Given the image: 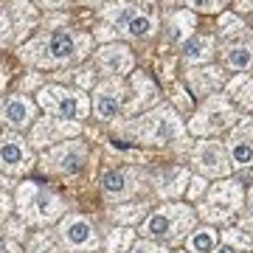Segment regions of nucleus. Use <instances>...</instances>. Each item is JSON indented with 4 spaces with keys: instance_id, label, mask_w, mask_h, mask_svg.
Returning <instances> with one entry per match:
<instances>
[{
    "instance_id": "obj_31",
    "label": "nucleus",
    "mask_w": 253,
    "mask_h": 253,
    "mask_svg": "<svg viewBox=\"0 0 253 253\" xmlns=\"http://www.w3.org/2000/svg\"><path fill=\"white\" fill-rule=\"evenodd\" d=\"M124 236H126V231H113V236H110V242H107V251H110V253H118V251H121Z\"/></svg>"
},
{
    "instance_id": "obj_23",
    "label": "nucleus",
    "mask_w": 253,
    "mask_h": 253,
    "mask_svg": "<svg viewBox=\"0 0 253 253\" xmlns=\"http://www.w3.org/2000/svg\"><path fill=\"white\" fill-rule=\"evenodd\" d=\"M217 242H219V236L214 228H194L189 236V251L191 253H214L217 251Z\"/></svg>"
},
{
    "instance_id": "obj_12",
    "label": "nucleus",
    "mask_w": 253,
    "mask_h": 253,
    "mask_svg": "<svg viewBox=\"0 0 253 253\" xmlns=\"http://www.w3.org/2000/svg\"><path fill=\"white\" fill-rule=\"evenodd\" d=\"M191 163L208 177H225L231 172V155L217 141H200L191 155Z\"/></svg>"
},
{
    "instance_id": "obj_29",
    "label": "nucleus",
    "mask_w": 253,
    "mask_h": 253,
    "mask_svg": "<svg viewBox=\"0 0 253 253\" xmlns=\"http://www.w3.org/2000/svg\"><path fill=\"white\" fill-rule=\"evenodd\" d=\"M219 26H222V34H236V31H242V23H239L236 14H222Z\"/></svg>"
},
{
    "instance_id": "obj_39",
    "label": "nucleus",
    "mask_w": 253,
    "mask_h": 253,
    "mask_svg": "<svg viewBox=\"0 0 253 253\" xmlns=\"http://www.w3.org/2000/svg\"><path fill=\"white\" fill-rule=\"evenodd\" d=\"M180 253H191V251H180Z\"/></svg>"
},
{
    "instance_id": "obj_3",
    "label": "nucleus",
    "mask_w": 253,
    "mask_h": 253,
    "mask_svg": "<svg viewBox=\"0 0 253 253\" xmlns=\"http://www.w3.org/2000/svg\"><path fill=\"white\" fill-rule=\"evenodd\" d=\"M186 231H194V211L183 203H172V206L158 208L155 214L146 217L141 225V234L146 239H158V242H177L186 236Z\"/></svg>"
},
{
    "instance_id": "obj_22",
    "label": "nucleus",
    "mask_w": 253,
    "mask_h": 253,
    "mask_svg": "<svg viewBox=\"0 0 253 253\" xmlns=\"http://www.w3.org/2000/svg\"><path fill=\"white\" fill-rule=\"evenodd\" d=\"M203 73H208V76H200V71H191L189 73L191 84H194V90H197L200 96H214L217 87L222 84V71L211 65V68H203Z\"/></svg>"
},
{
    "instance_id": "obj_17",
    "label": "nucleus",
    "mask_w": 253,
    "mask_h": 253,
    "mask_svg": "<svg viewBox=\"0 0 253 253\" xmlns=\"http://www.w3.org/2000/svg\"><path fill=\"white\" fill-rule=\"evenodd\" d=\"M96 65L101 68V73H107L110 79H118V76H124V73L132 71V54H129V48L126 45H118V42H110V45H101L96 51Z\"/></svg>"
},
{
    "instance_id": "obj_5",
    "label": "nucleus",
    "mask_w": 253,
    "mask_h": 253,
    "mask_svg": "<svg viewBox=\"0 0 253 253\" xmlns=\"http://www.w3.org/2000/svg\"><path fill=\"white\" fill-rule=\"evenodd\" d=\"M101 17L107 20L110 26H116V31H121L124 37H132V40H146L158 28L152 14L144 11L132 0H116L113 6H104Z\"/></svg>"
},
{
    "instance_id": "obj_25",
    "label": "nucleus",
    "mask_w": 253,
    "mask_h": 253,
    "mask_svg": "<svg viewBox=\"0 0 253 253\" xmlns=\"http://www.w3.org/2000/svg\"><path fill=\"white\" fill-rule=\"evenodd\" d=\"M28 248H31V253H56L59 251V245L54 242L51 231H40V234H34L31 236V242H28Z\"/></svg>"
},
{
    "instance_id": "obj_16",
    "label": "nucleus",
    "mask_w": 253,
    "mask_h": 253,
    "mask_svg": "<svg viewBox=\"0 0 253 253\" xmlns=\"http://www.w3.org/2000/svg\"><path fill=\"white\" fill-rule=\"evenodd\" d=\"M73 132H76L73 121H62V118H56V116L37 118L34 126H31V144L48 146V144H54V141H71Z\"/></svg>"
},
{
    "instance_id": "obj_1",
    "label": "nucleus",
    "mask_w": 253,
    "mask_h": 253,
    "mask_svg": "<svg viewBox=\"0 0 253 253\" xmlns=\"http://www.w3.org/2000/svg\"><path fill=\"white\" fill-rule=\"evenodd\" d=\"M93 37L84 31H71V28H59V31H48V34L34 37L31 42L23 45V59L34 68L51 71V68H68V65L82 62L90 54Z\"/></svg>"
},
{
    "instance_id": "obj_8",
    "label": "nucleus",
    "mask_w": 253,
    "mask_h": 253,
    "mask_svg": "<svg viewBox=\"0 0 253 253\" xmlns=\"http://www.w3.org/2000/svg\"><path fill=\"white\" fill-rule=\"evenodd\" d=\"M236 121V110L234 104L225 99V96H208V101L197 110V116L189 121V129L197 132V135H211V132H219V129H228V126Z\"/></svg>"
},
{
    "instance_id": "obj_38",
    "label": "nucleus",
    "mask_w": 253,
    "mask_h": 253,
    "mask_svg": "<svg viewBox=\"0 0 253 253\" xmlns=\"http://www.w3.org/2000/svg\"><path fill=\"white\" fill-rule=\"evenodd\" d=\"M248 211H251V217H253V189H251V194H248Z\"/></svg>"
},
{
    "instance_id": "obj_19",
    "label": "nucleus",
    "mask_w": 253,
    "mask_h": 253,
    "mask_svg": "<svg viewBox=\"0 0 253 253\" xmlns=\"http://www.w3.org/2000/svg\"><path fill=\"white\" fill-rule=\"evenodd\" d=\"M214 56V37L208 34H194L183 42V59L189 65L194 62H208Z\"/></svg>"
},
{
    "instance_id": "obj_27",
    "label": "nucleus",
    "mask_w": 253,
    "mask_h": 253,
    "mask_svg": "<svg viewBox=\"0 0 253 253\" xmlns=\"http://www.w3.org/2000/svg\"><path fill=\"white\" fill-rule=\"evenodd\" d=\"M11 28H14V23H11V14L0 9V45H6V42L11 40Z\"/></svg>"
},
{
    "instance_id": "obj_20",
    "label": "nucleus",
    "mask_w": 253,
    "mask_h": 253,
    "mask_svg": "<svg viewBox=\"0 0 253 253\" xmlns=\"http://www.w3.org/2000/svg\"><path fill=\"white\" fill-rule=\"evenodd\" d=\"M186 183H189V172L186 169H163L158 174V191L166 194V197H177L183 189H186Z\"/></svg>"
},
{
    "instance_id": "obj_14",
    "label": "nucleus",
    "mask_w": 253,
    "mask_h": 253,
    "mask_svg": "<svg viewBox=\"0 0 253 253\" xmlns=\"http://www.w3.org/2000/svg\"><path fill=\"white\" fill-rule=\"evenodd\" d=\"M0 121L11 129H28V126H34L37 121V104L28 96H9V99L0 104Z\"/></svg>"
},
{
    "instance_id": "obj_2",
    "label": "nucleus",
    "mask_w": 253,
    "mask_h": 253,
    "mask_svg": "<svg viewBox=\"0 0 253 253\" xmlns=\"http://www.w3.org/2000/svg\"><path fill=\"white\" fill-rule=\"evenodd\" d=\"M17 211L31 225H51L65 214V200L56 191L40 183H20L17 189Z\"/></svg>"
},
{
    "instance_id": "obj_4",
    "label": "nucleus",
    "mask_w": 253,
    "mask_h": 253,
    "mask_svg": "<svg viewBox=\"0 0 253 253\" xmlns=\"http://www.w3.org/2000/svg\"><path fill=\"white\" fill-rule=\"evenodd\" d=\"M124 132H132L135 141H144V144H169V141H174L186 132V126L180 124L177 113L169 104H161L152 113L129 121L124 126Z\"/></svg>"
},
{
    "instance_id": "obj_26",
    "label": "nucleus",
    "mask_w": 253,
    "mask_h": 253,
    "mask_svg": "<svg viewBox=\"0 0 253 253\" xmlns=\"http://www.w3.org/2000/svg\"><path fill=\"white\" fill-rule=\"evenodd\" d=\"M228 0H186V6L194 11H208V14H217Z\"/></svg>"
},
{
    "instance_id": "obj_33",
    "label": "nucleus",
    "mask_w": 253,
    "mask_h": 253,
    "mask_svg": "<svg viewBox=\"0 0 253 253\" xmlns=\"http://www.w3.org/2000/svg\"><path fill=\"white\" fill-rule=\"evenodd\" d=\"M9 211H11V200H9V194L0 191V225L9 219Z\"/></svg>"
},
{
    "instance_id": "obj_18",
    "label": "nucleus",
    "mask_w": 253,
    "mask_h": 253,
    "mask_svg": "<svg viewBox=\"0 0 253 253\" xmlns=\"http://www.w3.org/2000/svg\"><path fill=\"white\" fill-rule=\"evenodd\" d=\"M135 183H138L135 174L129 172V169H110V172H104V177H101V189H104L107 197L124 200L135 191Z\"/></svg>"
},
{
    "instance_id": "obj_6",
    "label": "nucleus",
    "mask_w": 253,
    "mask_h": 253,
    "mask_svg": "<svg viewBox=\"0 0 253 253\" xmlns=\"http://www.w3.org/2000/svg\"><path fill=\"white\" fill-rule=\"evenodd\" d=\"M40 107L45 110L48 116L79 124L82 118H87V113H90V101L82 90H71V87H62V84H45L40 90Z\"/></svg>"
},
{
    "instance_id": "obj_30",
    "label": "nucleus",
    "mask_w": 253,
    "mask_h": 253,
    "mask_svg": "<svg viewBox=\"0 0 253 253\" xmlns=\"http://www.w3.org/2000/svg\"><path fill=\"white\" fill-rule=\"evenodd\" d=\"M146 206H124V208H116V217L121 219H135V217H144Z\"/></svg>"
},
{
    "instance_id": "obj_21",
    "label": "nucleus",
    "mask_w": 253,
    "mask_h": 253,
    "mask_svg": "<svg viewBox=\"0 0 253 253\" xmlns=\"http://www.w3.org/2000/svg\"><path fill=\"white\" fill-rule=\"evenodd\" d=\"M225 65L231 71H251L253 68V42H236L225 48Z\"/></svg>"
},
{
    "instance_id": "obj_35",
    "label": "nucleus",
    "mask_w": 253,
    "mask_h": 253,
    "mask_svg": "<svg viewBox=\"0 0 253 253\" xmlns=\"http://www.w3.org/2000/svg\"><path fill=\"white\" fill-rule=\"evenodd\" d=\"M0 253H23L17 248V242H11V239H6V236H0Z\"/></svg>"
},
{
    "instance_id": "obj_32",
    "label": "nucleus",
    "mask_w": 253,
    "mask_h": 253,
    "mask_svg": "<svg viewBox=\"0 0 253 253\" xmlns=\"http://www.w3.org/2000/svg\"><path fill=\"white\" fill-rule=\"evenodd\" d=\"M225 239H228V245H234V248H251V239H248V236H242V234H231V231H228L225 234Z\"/></svg>"
},
{
    "instance_id": "obj_36",
    "label": "nucleus",
    "mask_w": 253,
    "mask_h": 253,
    "mask_svg": "<svg viewBox=\"0 0 253 253\" xmlns=\"http://www.w3.org/2000/svg\"><path fill=\"white\" fill-rule=\"evenodd\" d=\"M203 186H206V180H203V177H191L189 197H200V194H203Z\"/></svg>"
},
{
    "instance_id": "obj_37",
    "label": "nucleus",
    "mask_w": 253,
    "mask_h": 253,
    "mask_svg": "<svg viewBox=\"0 0 253 253\" xmlns=\"http://www.w3.org/2000/svg\"><path fill=\"white\" fill-rule=\"evenodd\" d=\"M214 253H239V248H234V245H222V248H217V251H214Z\"/></svg>"
},
{
    "instance_id": "obj_28",
    "label": "nucleus",
    "mask_w": 253,
    "mask_h": 253,
    "mask_svg": "<svg viewBox=\"0 0 253 253\" xmlns=\"http://www.w3.org/2000/svg\"><path fill=\"white\" fill-rule=\"evenodd\" d=\"M129 253H169V251L163 245H155L152 239H141V242H135L129 248Z\"/></svg>"
},
{
    "instance_id": "obj_13",
    "label": "nucleus",
    "mask_w": 253,
    "mask_h": 253,
    "mask_svg": "<svg viewBox=\"0 0 253 253\" xmlns=\"http://www.w3.org/2000/svg\"><path fill=\"white\" fill-rule=\"evenodd\" d=\"M34 155L26 146V141L20 135H0V169L9 174H20L31 169Z\"/></svg>"
},
{
    "instance_id": "obj_34",
    "label": "nucleus",
    "mask_w": 253,
    "mask_h": 253,
    "mask_svg": "<svg viewBox=\"0 0 253 253\" xmlns=\"http://www.w3.org/2000/svg\"><path fill=\"white\" fill-rule=\"evenodd\" d=\"M34 6H40V9H62V6H68V0H31Z\"/></svg>"
},
{
    "instance_id": "obj_11",
    "label": "nucleus",
    "mask_w": 253,
    "mask_h": 253,
    "mask_svg": "<svg viewBox=\"0 0 253 253\" xmlns=\"http://www.w3.org/2000/svg\"><path fill=\"white\" fill-rule=\"evenodd\" d=\"M90 110L101 121H113V118L121 116V110H124V84H121V79H104L101 84H96Z\"/></svg>"
},
{
    "instance_id": "obj_24",
    "label": "nucleus",
    "mask_w": 253,
    "mask_h": 253,
    "mask_svg": "<svg viewBox=\"0 0 253 253\" xmlns=\"http://www.w3.org/2000/svg\"><path fill=\"white\" fill-rule=\"evenodd\" d=\"M228 93H231L242 107H253V79L251 76H239V79L228 87Z\"/></svg>"
},
{
    "instance_id": "obj_9",
    "label": "nucleus",
    "mask_w": 253,
    "mask_h": 253,
    "mask_svg": "<svg viewBox=\"0 0 253 253\" xmlns=\"http://www.w3.org/2000/svg\"><path fill=\"white\" fill-rule=\"evenodd\" d=\"M87 161V149L82 141H62L59 146H51L45 152V169L48 172H56V174H73L79 172L82 166Z\"/></svg>"
},
{
    "instance_id": "obj_7",
    "label": "nucleus",
    "mask_w": 253,
    "mask_h": 253,
    "mask_svg": "<svg viewBox=\"0 0 253 253\" xmlns=\"http://www.w3.org/2000/svg\"><path fill=\"white\" fill-rule=\"evenodd\" d=\"M242 208V189L236 180H219L208 189L206 200L200 203V214L211 222H222V219L234 217Z\"/></svg>"
},
{
    "instance_id": "obj_15",
    "label": "nucleus",
    "mask_w": 253,
    "mask_h": 253,
    "mask_svg": "<svg viewBox=\"0 0 253 253\" xmlns=\"http://www.w3.org/2000/svg\"><path fill=\"white\" fill-rule=\"evenodd\" d=\"M228 155H231V166L236 169L253 166V118H245L242 124L234 126L228 138Z\"/></svg>"
},
{
    "instance_id": "obj_10",
    "label": "nucleus",
    "mask_w": 253,
    "mask_h": 253,
    "mask_svg": "<svg viewBox=\"0 0 253 253\" xmlns=\"http://www.w3.org/2000/svg\"><path fill=\"white\" fill-rule=\"evenodd\" d=\"M59 239L68 251H96L99 236L93 231L90 219L79 217V214H65L59 222Z\"/></svg>"
}]
</instances>
